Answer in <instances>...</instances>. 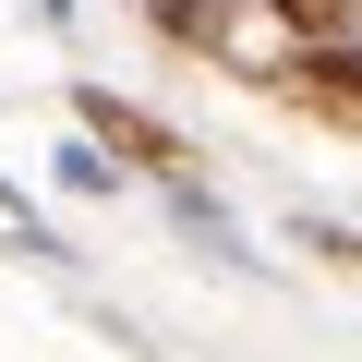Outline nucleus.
<instances>
[{"label":"nucleus","instance_id":"nucleus-1","mask_svg":"<svg viewBox=\"0 0 362 362\" xmlns=\"http://www.w3.org/2000/svg\"><path fill=\"white\" fill-rule=\"evenodd\" d=\"M85 133H97V145H121V157H145V169H169V157H181V145H169L145 109H121V97H85Z\"/></svg>","mask_w":362,"mask_h":362},{"label":"nucleus","instance_id":"nucleus-2","mask_svg":"<svg viewBox=\"0 0 362 362\" xmlns=\"http://www.w3.org/2000/svg\"><path fill=\"white\" fill-rule=\"evenodd\" d=\"M314 85H326V97H362V49L326 37V49H314Z\"/></svg>","mask_w":362,"mask_h":362},{"label":"nucleus","instance_id":"nucleus-3","mask_svg":"<svg viewBox=\"0 0 362 362\" xmlns=\"http://www.w3.org/2000/svg\"><path fill=\"white\" fill-rule=\"evenodd\" d=\"M266 13L302 25V37H338V25H350V0H266Z\"/></svg>","mask_w":362,"mask_h":362},{"label":"nucleus","instance_id":"nucleus-4","mask_svg":"<svg viewBox=\"0 0 362 362\" xmlns=\"http://www.w3.org/2000/svg\"><path fill=\"white\" fill-rule=\"evenodd\" d=\"M157 25L169 37H218V0H157Z\"/></svg>","mask_w":362,"mask_h":362}]
</instances>
